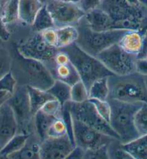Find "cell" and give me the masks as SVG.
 I'll use <instances>...</instances> for the list:
<instances>
[{"mask_svg":"<svg viewBox=\"0 0 147 159\" xmlns=\"http://www.w3.org/2000/svg\"><path fill=\"white\" fill-rule=\"evenodd\" d=\"M83 20L87 25L94 31L101 32L113 29L111 18L99 7L86 12Z\"/></svg>","mask_w":147,"mask_h":159,"instance_id":"2e32d148","label":"cell"},{"mask_svg":"<svg viewBox=\"0 0 147 159\" xmlns=\"http://www.w3.org/2000/svg\"><path fill=\"white\" fill-rule=\"evenodd\" d=\"M111 113L109 123L119 136L121 143L136 139L139 134L134 126V115L143 102H127L108 98Z\"/></svg>","mask_w":147,"mask_h":159,"instance_id":"7a4b0ae2","label":"cell"},{"mask_svg":"<svg viewBox=\"0 0 147 159\" xmlns=\"http://www.w3.org/2000/svg\"><path fill=\"white\" fill-rule=\"evenodd\" d=\"M19 0H10L0 11L2 20L6 25L19 19Z\"/></svg>","mask_w":147,"mask_h":159,"instance_id":"83f0119b","label":"cell"},{"mask_svg":"<svg viewBox=\"0 0 147 159\" xmlns=\"http://www.w3.org/2000/svg\"><path fill=\"white\" fill-rule=\"evenodd\" d=\"M7 158L39 159L40 158V143L36 142H29L28 139L25 145L21 150L8 156Z\"/></svg>","mask_w":147,"mask_h":159,"instance_id":"4316f807","label":"cell"},{"mask_svg":"<svg viewBox=\"0 0 147 159\" xmlns=\"http://www.w3.org/2000/svg\"><path fill=\"white\" fill-rule=\"evenodd\" d=\"M46 4L56 28L78 24L85 15L80 5L73 2L64 0H48Z\"/></svg>","mask_w":147,"mask_h":159,"instance_id":"30bf717a","label":"cell"},{"mask_svg":"<svg viewBox=\"0 0 147 159\" xmlns=\"http://www.w3.org/2000/svg\"><path fill=\"white\" fill-rule=\"evenodd\" d=\"M57 117H58V116L48 115L40 110L34 115L33 121L35 131L40 142L46 139L48 129Z\"/></svg>","mask_w":147,"mask_h":159,"instance_id":"44dd1931","label":"cell"},{"mask_svg":"<svg viewBox=\"0 0 147 159\" xmlns=\"http://www.w3.org/2000/svg\"><path fill=\"white\" fill-rule=\"evenodd\" d=\"M12 95V93L7 92V91L0 90V107L10 99Z\"/></svg>","mask_w":147,"mask_h":159,"instance_id":"ee69618b","label":"cell"},{"mask_svg":"<svg viewBox=\"0 0 147 159\" xmlns=\"http://www.w3.org/2000/svg\"><path fill=\"white\" fill-rule=\"evenodd\" d=\"M17 85V81L13 75L12 71L7 73L5 75L0 78V90L7 91L13 94Z\"/></svg>","mask_w":147,"mask_h":159,"instance_id":"e575fe53","label":"cell"},{"mask_svg":"<svg viewBox=\"0 0 147 159\" xmlns=\"http://www.w3.org/2000/svg\"><path fill=\"white\" fill-rule=\"evenodd\" d=\"M84 158L87 159H108L110 158L108 152V144H105L93 149L85 150Z\"/></svg>","mask_w":147,"mask_h":159,"instance_id":"836d02e7","label":"cell"},{"mask_svg":"<svg viewBox=\"0 0 147 159\" xmlns=\"http://www.w3.org/2000/svg\"><path fill=\"white\" fill-rule=\"evenodd\" d=\"M9 1H10V0H0V7H1V10Z\"/></svg>","mask_w":147,"mask_h":159,"instance_id":"bcb514c9","label":"cell"},{"mask_svg":"<svg viewBox=\"0 0 147 159\" xmlns=\"http://www.w3.org/2000/svg\"><path fill=\"white\" fill-rule=\"evenodd\" d=\"M15 59L19 71L20 84L48 90L55 81L46 66L41 61L26 58L16 50Z\"/></svg>","mask_w":147,"mask_h":159,"instance_id":"8992f818","label":"cell"},{"mask_svg":"<svg viewBox=\"0 0 147 159\" xmlns=\"http://www.w3.org/2000/svg\"><path fill=\"white\" fill-rule=\"evenodd\" d=\"M137 58H147V33L144 36L141 49L136 56Z\"/></svg>","mask_w":147,"mask_h":159,"instance_id":"7bdbcfd3","label":"cell"},{"mask_svg":"<svg viewBox=\"0 0 147 159\" xmlns=\"http://www.w3.org/2000/svg\"><path fill=\"white\" fill-rule=\"evenodd\" d=\"M139 2L141 6L147 8V0H139Z\"/></svg>","mask_w":147,"mask_h":159,"instance_id":"7dc6e473","label":"cell"},{"mask_svg":"<svg viewBox=\"0 0 147 159\" xmlns=\"http://www.w3.org/2000/svg\"><path fill=\"white\" fill-rule=\"evenodd\" d=\"M141 6L131 5L126 0H102L98 7L111 18L113 29L147 33V24Z\"/></svg>","mask_w":147,"mask_h":159,"instance_id":"6da1fadb","label":"cell"},{"mask_svg":"<svg viewBox=\"0 0 147 159\" xmlns=\"http://www.w3.org/2000/svg\"><path fill=\"white\" fill-rule=\"evenodd\" d=\"M60 50L69 56L88 91L97 79L114 75L98 58L84 51L76 42Z\"/></svg>","mask_w":147,"mask_h":159,"instance_id":"3957f363","label":"cell"},{"mask_svg":"<svg viewBox=\"0 0 147 159\" xmlns=\"http://www.w3.org/2000/svg\"><path fill=\"white\" fill-rule=\"evenodd\" d=\"M85 153V149L83 148L75 145L69 155L67 156V159H82L84 158Z\"/></svg>","mask_w":147,"mask_h":159,"instance_id":"b9f144b4","label":"cell"},{"mask_svg":"<svg viewBox=\"0 0 147 159\" xmlns=\"http://www.w3.org/2000/svg\"><path fill=\"white\" fill-rule=\"evenodd\" d=\"M114 140V139H113ZM108 152L110 158L116 159H133L131 156L127 151L123 149L121 146V143L117 147H113L111 142L108 144Z\"/></svg>","mask_w":147,"mask_h":159,"instance_id":"8d00e7d4","label":"cell"},{"mask_svg":"<svg viewBox=\"0 0 147 159\" xmlns=\"http://www.w3.org/2000/svg\"><path fill=\"white\" fill-rule=\"evenodd\" d=\"M109 84L108 77H103L94 81L89 89V99L108 100L109 98Z\"/></svg>","mask_w":147,"mask_h":159,"instance_id":"d4e9b609","label":"cell"},{"mask_svg":"<svg viewBox=\"0 0 147 159\" xmlns=\"http://www.w3.org/2000/svg\"><path fill=\"white\" fill-rule=\"evenodd\" d=\"M67 103L72 117L96 130L120 141L119 136L111 128L109 122L99 115L94 104L89 99L82 103H74L71 101Z\"/></svg>","mask_w":147,"mask_h":159,"instance_id":"ba28073f","label":"cell"},{"mask_svg":"<svg viewBox=\"0 0 147 159\" xmlns=\"http://www.w3.org/2000/svg\"><path fill=\"white\" fill-rule=\"evenodd\" d=\"M57 35L56 48L62 49L75 43L79 36L77 28L75 25H67L56 28Z\"/></svg>","mask_w":147,"mask_h":159,"instance_id":"7402d4cb","label":"cell"},{"mask_svg":"<svg viewBox=\"0 0 147 159\" xmlns=\"http://www.w3.org/2000/svg\"><path fill=\"white\" fill-rule=\"evenodd\" d=\"M46 66L55 79L64 81L71 86L81 80L80 75L69 58L61 63H56L53 61Z\"/></svg>","mask_w":147,"mask_h":159,"instance_id":"9a60e30c","label":"cell"},{"mask_svg":"<svg viewBox=\"0 0 147 159\" xmlns=\"http://www.w3.org/2000/svg\"><path fill=\"white\" fill-rule=\"evenodd\" d=\"M79 36L76 43L84 51L96 56L104 50L117 43L127 30L112 29L109 30L97 32L92 30L87 25L83 18L76 27Z\"/></svg>","mask_w":147,"mask_h":159,"instance_id":"5b68a950","label":"cell"},{"mask_svg":"<svg viewBox=\"0 0 147 159\" xmlns=\"http://www.w3.org/2000/svg\"><path fill=\"white\" fill-rule=\"evenodd\" d=\"M89 99V91L82 81H78L71 86V101L74 103H82Z\"/></svg>","mask_w":147,"mask_h":159,"instance_id":"f546056e","label":"cell"},{"mask_svg":"<svg viewBox=\"0 0 147 159\" xmlns=\"http://www.w3.org/2000/svg\"><path fill=\"white\" fill-rule=\"evenodd\" d=\"M30 136V133H17L0 151V157L7 158L8 156L19 151L25 145Z\"/></svg>","mask_w":147,"mask_h":159,"instance_id":"603a6c76","label":"cell"},{"mask_svg":"<svg viewBox=\"0 0 147 159\" xmlns=\"http://www.w3.org/2000/svg\"><path fill=\"white\" fill-rule=\"evenodd\" d=\"M17 133L16 118L12 109L7 102L0 107V151Z\"/></svg>","mask_w":147,"mask_h":159,"instance_id":"5bb4252c","label":"cell"},{"mask_svg":"<svg viewBox=\"0 0 147 159\" xmlns=\"http://www.w3.org/2000/svg\"><path fill=\"white\" fill-rule=\"evenodd\" d=\"M16 50L24 57L41 61L45 65L53 61L58 51L57 48L47 43L39 32L25 42L18 45Z\"/></svg>","mask_w":147,"mask_h":159,"instance_id":"8fae6325","label":"cell"},{"mask_svg":"<svg viewBox=\"0 0 147 159\" xmlns=\"http://www.w3.org/2000/svg\"><path fill=\"white\" fill-rule=\"evenodd\" d=\"M101 1L102 0H80L78 4L86 13L98 8Z\"/></svg>","mask_w":147,"mask_h":159,"instance_id":"f35d334b","label":"cell"},{"mask_svg":"<svg viewBox=\"0 0 147 159\" xmlns=\"http://www.w3.org/2000/svg\"><path fill=\"white\" fill-rule=\"evenodd\" d=\"M73 118V133L75 145L84 149H93L105 144H109L113 138L106 135L95 129L87 125L76 118Z\"/></svg>","mask_w":147,"mask_h":159,"instance_id":"7c38bea8","label":"cell"},{"mask_svg":"<svg viewBox=\"0 0 147 159\" xmlns=\"http://www.w3.org/2000/svg\"><path fill=\"white\" fill-rule=\"evenodd\" d=\"M12 58L10 52L0 45V78L12 70Z\"/></svg>","mask_w":147,"mask_h":159,"instance_id":"1f68e13d","label":"cell"},{"mask_svg":"<svg viewBox=\"0 0 147 159\" xmlns=\"http://www.w3.org/2000/svg\"><path fill=\"white\" fill-rule=\"evenodd\" d=\"M134 126L140 136L147 135V103L143 102L134 115Z\"/></svg>","mask_w":147,"mask_h":159,"instance_id":"f1b7e54d","label":"cell"},{"mask_svg":"<svg viewBox=\"0 0 147 159\" xmlns=\"http://www.w3.org/2000/svg\"><path fill=\"white\" fill-rule=\"evenodd\" d=\"M126 2H128L131 5H134V6H139L141 5L140 4L139 0H126Z\"/></svg>","mask_w":147,"mask_h":159,"instance_id":"f6af8a7d","label":"cell"},{"mask_svg":"<svg viewBox=\"0 0 147 159\" xmlns=\"http://www.w3.org/2000/svg\"><path fill=\"white\" fill-rule=\"evenodd\" d=\"M136 72L144 76H147V58H137L135 65Z\"/></svg>","mask_w":147,"mask_h":159,"instance_id":"ab89813d","label":"cell"},{"mask_svg":"<svg viewBox=\"0 0 147 159\" xmlns=\"http://www.w3.org/2000/svg\"><path fill=\"white\" fill-rule=\"evenodd\" d=\"M90 102H92L95 107L97 112L99 115L109 122L110 118V113H111V108L108 100H100L98 99H89Z\"/></svg>","mask_w":147,"mask_h":159,"instance_id":"d6a6232c","label":"cell"},{"mask_svg":"<svg viewBox=\"0 0 147 159\" xmlns=\"http://www.w3.org/2000/svg\"><path fill=\"white\" fill-rule=\"evenodd\" d=\"M40 2H41L43 4H46V2L48 1V0H40Z\"/></svg>","mask_w":147,"mask_h":159,"instance_id":"681fc988","label":"cell"},{"mask_svg":"<svg viewBox=\"0 0 147 159\" xmlns=\"http://www.w3.org/2000/svg\"><path fill=\"white\" fill-rule=\"evenodd\" d=\"M40 0H19V19L32 25L38 12L44 6Z\"/></svg>","mask_w":147,"mask_h":159,"instance_id":"ac0fdd59","label":"cell"},{"mask_svg":"<svg viewBox=\"0 0 147 159\" xmlns=\"http://www.w3.org/2000/svg\"><path fill=\"white\" fill-rule=\"evenodd\" d=\"M66 135H68L67 126L63 118L58 117L51 124L47 133L46 138L62 137Z\"/></svg>","mask_w":147,"mask_h":159,"instance_id":"4dcf8cb0","label":"cell"},{"mask_svg":"<svg viewBox=\"0 0 147 159\" xmlns=\"http://www.w3.org/2000/svg\"><path fill=\"white\" fill-rule=\"evenodd\" d=\"M10 38V33L9 32L7 25L2 20V17L0 14V40L2 42L8 41Z\"/></svg>","mask_w":147,"mask_h":159,"instance_id":"60d3db41","label":"cell"},{"mask_svg":"<svg viewBox=\"0 0 147 159\" xmlns=\"http://www.w3.org/2000/svg\"><path fill=\"white\" fill-rule=\"evenodd\" d=\"M74 147L75 144L68 135L46 138L40 142V158L65 159Z\"/></svg>","mask_w":147,"mask_h":159,"instance_id":"4fadbf2b","label":"cell"},{"mask_svg":"<svg viewBox=\"0 0 147 159\" xmlns=\"http://www.w3.org/2000/svg\"><path fill=\"white\" fill-rule=\"evenodd\" d=\"M145 34L146 33L141 31L128 30L117 43L127 53L137 56L141 49Z\"/></svg>","mask_w":147,"mask_h":159,"instance_id":"e0dca14e","label":"cell"},{"mask_svg":"<svg viewBox=\"0 0 147 159\" xmlns=\"http://www.w3.org/2000/svg\"><path fill=\"white\" fill-rule=\"evenodd\" d=\"M32 25L37 32H41L44 30L55 28L53 20L46 4H44L38 12Z\"/></svg>","mask_w":147,"mask_h":159,"instance_id":"484cf974","label":"cell"},{"mask_svg":"<svg viewBox=\"0 0 147 159\" xmlns=\"http://www.w3.org/2000/svg\"><path fill=\"white\" fill-rule=\"evenodd\" d=\"M144 77L136 72L125 76H109V98L127 102L147 103V84Z\"/></svg>","mask_w":147,"mask_h":159,"instance_id":"277c9868","label":"cell"},{"mask_svg":"<svg viewBox=\"0 0 147 159\" xmlns=\"http://www.w3.org/2000/svg\"><path fill=\"white\" fill-rule=\"evenodd\" d=\"M7 102L12 109L16 118L18 133H30V124L34 116L31 112L27 86L17 84Z\"/></svg>","mask_w":147,"mask_h":159,"instance_id":"9c48e42d","label":"cell"},{"mask_svg":"<svg viewBox=\"0 0 147 159\" xmlns=\"http://www.w3.org/2000/svg\"><path fill=\"white\" fill-rule=\"evenodd\" d=\"M31 112L34 116L41 109L47 102L55 99L47 90L27 86Z\"/></svg>","mask_w":147,"mask_h":159,"instance_id":"d6986e66","label":"cell"},{"mask_svg":"<svg viewBox=\"0 0 147 159\" xmlns=\"http://www.w3.org/2000/svg\"><path fill=\"white\" fill-rule=\"evenodd\" d=\"M71 85L55 79L53 84L47 91L53 95L54 98L57 99L63 107L67 102L71 101Z\"/></svg>","mask_w":147,"mask_h":159,"instance_id":"cb8c5ba5","label":"cell"},{"mask_svg":"<svg viewBox=\"0 0 147 159\" xmlns=\"http://www.w3.org/2000/svg\"><path fill=\"white\" fill-rule=\"evenodd\" d=\"M0 11H1V7H0Z\"/></svg>","mask_w":147,"mask_h":159,"instance_id":"816d5d0a","label":"cell"},{"mask_svg":"<svg viewBox=\"0 0 147 159\" xmlns=\"http://www.w3.org/2000/svg\"><path fill=\"white\" fill-rule=\"evenodd\" d=\"M39 33L41 35L43 39L47 43L56 48V44H57V35H56L55 28L44 30L39 32Z\"/></svg>","mask_w":147,"mask_h":159,"instance_id":"74e56055","label":"cell"},{"mask_svg":"<svg viewBox=\"0 0 147 159\" xmlns=\"http://www.w3.org/2000/svg\"><path fill=\"white\" fill-rule=\"evenodd\" d=\"M40 110L48 115L62 117V105L57 99H53L47 102L44 107L40 109Z\"/></svg>","mask_w":147,"mask_h":159,"instance_id":"d590c367","label":"cell"},{"mask_svg":"<svg viewBox=\"0 0 147 159\" xmlns=\"http://www.w3.org/2000/svg\"><path fill=\"white\" fill-rule=\"evenodd\" d=\"M2 41L1 40H0V45H2Z\"/></svg>","mask_w":147,"mask_h":159,"instance_id":"f907efd6","label":"cell"},{"mask_svg":"<svg viewBox=\"0 0 147 159\" xmlns=\"http://www.w3.org/2000/svg\"><path fill=\"white\" fill-rule=\"evenodd\" d=\"M121 146L133 159H147V135L139 136L127 143H121Z\"/></svg>","mask_w":147,"mask_h":159,"instance_id":"ffe728a7","label":"cell"},{"mask_svg":"<svg viewBox=\"0 0 147 159\" xmlns=\"http://www.w3.org/2000/svg\"><path fill=\"white\" fill-rule=\"evenodd\" d=\"M64 1L70 2H73V3L78 4V3H79V2H80V0H64Z\"/></svg>","mask_w":147,"mask_h":159,"instance_id":"c3c4849f","label":"cell"},{"mask_svg":"<svg viewBox=\"0 0 147 159\" xmlns=\"http://www.w3.org/2000/svg\"><path fill=\"white\" fill-rule=\"evenodd\" d=\"M95 57L116 76H125L136 72V56L127 53L118 43H115L104 50Z\"/></svg>","mask_w":147,"mask_h":159,"instance_id":"52a82bcc","label":"cell"}]
</instances>
